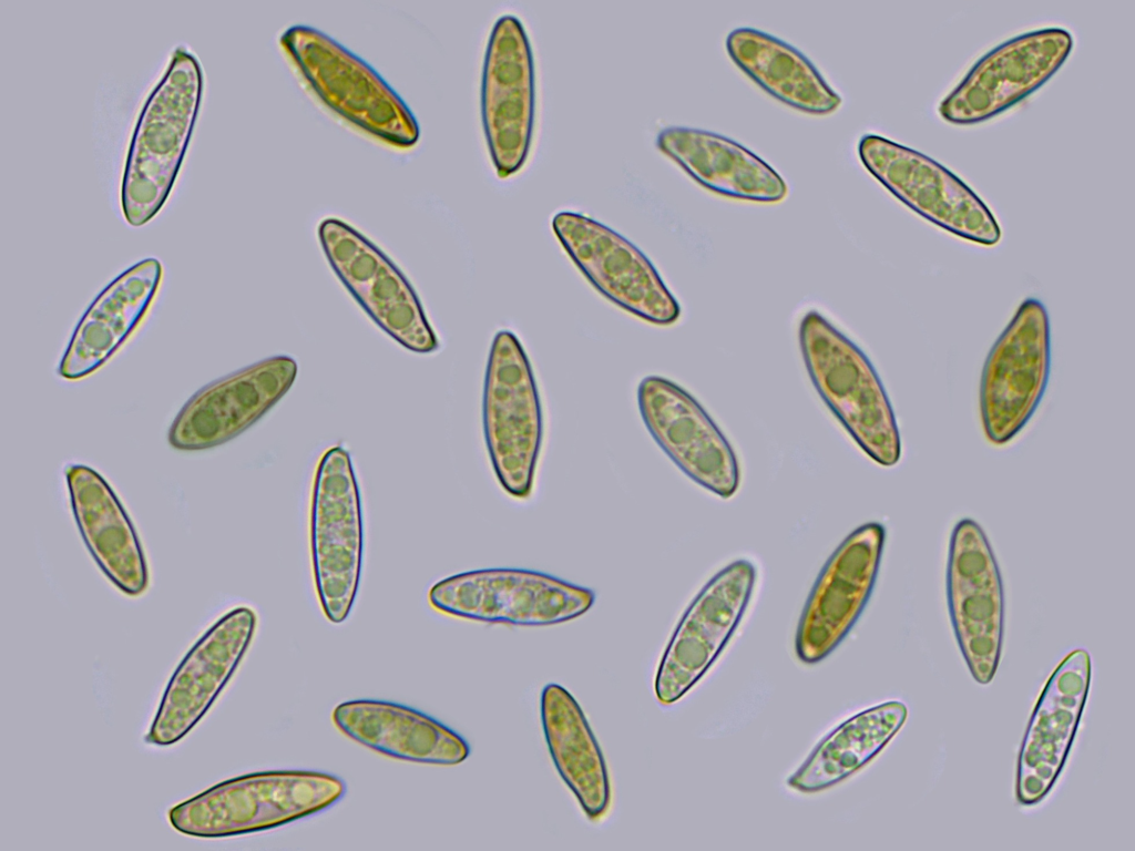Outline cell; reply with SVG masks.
Listing matches in <instances>:
<instances>
[{
  "label": "cell",
  "instance_id": "9a60e30c",
  "mask_svg": "<svg viewBox=\"0 0 1135 851\" xmlns=\"http://www.w3.org/2000/svg\"><path fill=\"white\" fill-rule=\"evenodd\" d=\"M885 542V526L868 522L845 537L827 560L797 627L799 660L819 663L849 634L873 591Z\"/></svg>",
  "mask_w": 1135,
  "mask_h": 851
},
{
  "label": "cell",
  "instance_id": "4fadbf2b",
  "mask_svg": "<svg viewBox=\"0 0 1135 851\" xmlns=\"http://www.w3.org/2000/svg\"><path fill=\"white\" fill-rule=\"evenodd\" d=\"M552 228L576 267L610 301L654 325L678 320L676 298L651 260L624 236L571 211L556 213Z\"/></svg>",
  "mask_w": 1135,
  "mask_h": 851
},
{
  "label": "cell",
  "instance_id": "30bf717a",
  "mask_svg": "<svg viewBox=\"0 0 1135 851\" xmlns=\"http://www.w3.org/2000/svg\"><path fill=\"white\" fill-rule=\"evenodd\" d=\"M947 598L957 643L973 679L988 685L1000 664L1004 591L983 529L972 519L953 527L947 564Z\"/></svg>",
  "mask_w": 1135,
  "mask_h": 851
},
{
  "label": "cell",
  "instance_id": "cb8c5ba5",
  "mask_svg": "<svg viewBox=\"0 0 1135 851\" xmlns=\"http://www.w3.org/2000/svg\"><path fill=\"white\" fill-rule=\"evenodd\" d=\"M656 145L712 192L764 203L779 202L787 195V185L775 170L726 136L669 126L658 133Z\"/></svg>",
  "mask_w": 1135,
  "mask_h": 851
},
{
  "label": "cell",
  "instance_id": "7c38bea8",
  "mask_svg": "<svg viewBox=\"0 0 1135 851\" xmlns=\"http://www.w3.org/2000/svg\"><path fill=\"white\" fill-rule=\"evenodd\" d=\"M756 578L754 564L737 560L717 572L694 597L656 670L654 691L661 704L683 698L716 662L743 619Z\"/></svg>",
  "mask_w": 1135,
  "mask_h": 851
},
{
  "label": "cell",
  "instance_id": "d6986e66",
  "mask_svg": "<svg viewBox=\"0 0 1135 851\" xmlns=\"http://www.w3.org/2000/svg\"><path fill=\"white\" fill-rule=\"evenodd\" d=\"M297 371L292 357L274 356L205 386L176 414L170 445L201 451L236 438L288 392Z\"/></svg>",
  "mask_w": 1135,
  "mask_h": 851
},
{
  "label": "cell",
  "instance_id": "3957f363",
  "mask_svg": "<svg viewBox=\"0 0 1135 851\" xmlns=\"http://www.w3.org/2000/svg\"><path fill=\"white\" fill-rule=\"evenodd\" d=\"M799 344L812 385L857 445L880 465L897 464V420L868 357L816 310L802 317Z\"/></svg>",
  "mask_w": 1135,
  "mask_h": 851
},
{
  "label": "cell",
  "instance_id": "484cf974",
  "mask_svg": "<svg viewBox=\"0 0 1135 851\" xmlns=\"http://www.w3.org/2000/svg\"><path fill=\"white\" fill-rule=\"evenodd\" d=\"M733 61L779 101L812 114H827L841 103L814 64L788 43L751 28L733 30L726 39Z\"/></svg>",
  "mask_w": 1135,
  "mask_h": 851
},
{
  "label": "cell",
  "instance_id": "8992f818",
  "mask_svg": "<svg viewBox=\"0 0 1135 851\" xmlns=\"http://www.w3.org/2000/svg\"><path fill=\"white\" fill-rule=\"evenodd\" d=\"M310 554L321 609L329 622L342 623L359 587L364 525L351 458L340 445L321 455L314 475Z\"/></svg>",
  "mask_w": 1135,
  "mask_h": 851
},
{
  "label": "cell",
  "instance_id": "2e32d148",
  "mask_svg": "<svg viewBox=\"0 0 1135 851\" xmlns=\"http://www.w3.org/2000/svg\"><path fill=\"white\" fill-rule=\"evenodd\" d=\"M637 403L652 438L682 472L722 499L735 495L740 483L735 451L692 394L648 376L638 385Z\"/></svg>",
  "mask_w": 1135,
  "mask_h": 851
},
{
  "label": "cell",
  "instance_id": "7402d4cb",
  "mask_svg": "<svg viewBox=\"0 0 1135 851\" xmlns=\"http://www.w3.org/2000/svg\"><path fill=\"white\" fill-rule=\"evenodd\" d=\"M163 276L156 258H146L121 273L93 300L80 319L59 366L69 380L84 378L103 366L145 316Z\"/></svg>",
  "mask_w": 1135,
  "mask_h": 851
},
{
  "label": "cell",
  "instance_id": "ac0fdd59",
  "mask_svg": "<svg viewBox=\"0 0 1135 851\" xmlns=\"http://www.w3.org/2000/svg\"><path fill=\"white\" fill-rule=\"evenodd\" d=\"M1072 48V35L1061 28L1027 32L1000 44L942 101L941 116L953 124H974L998 115L1044 84Z\"/></svg>",
  "mask_w": 1135,
  "mask_h": 851
},
{
  "label": "cell",
  "instance_id": "ba28073f",
  "mask_svg": "<svg viewBox=\"0 0 1135 851\" xmlns=\"http://www.w3.org/2000/svg\"><path fill=\"white\" fill-rule=\"evenodd\" d=\"M1051 371V325L1044 304L1026 298L992 346L980 382L986 439L1003 445L1030 421Z\"/></svg>",
  "mask_w": 1135,
  "mask_h": 851
},
{
  "label": "cell",
  "instance_id": "7a4b0ae2",
  "mask_svg": "<svg viewBox=\"0 0 1135 851\" xmlns=\"http://www.w3.org/2000/svg\"><path fill=\"white\" fill-rule=\"evenodd\" d=\"M345 792V782L326 772H254L219 782L174 806L168 821L176 831L192 837L247 834L323 811Z\"/></svg>",
  "mask_w": 1135,
  "mask_h": 851
},
{
  "label": "cell",
  "instance_id": "603a6c76",
  "mask_svg": "<svg viewBox=\"0 0 1135 851\" xmlns=\"http://www.w3.org/2000/svg\"><path fill=\"white\" fill-rule=\"evenodd\" d=\"M333 720L350 739L395 759L452 766L470 753L467 741L447 726L390 701H345L335 707Z\"/></svg>",
  "mask_w": 1135,
  "mask_h": 851
},
{
  "label": "cell",
  "instance_id": "5b68a950",
  "mask_svg": "<svg viewBox=\"0 0 1135 851\" xmlns=\"http://www.w3.org/2000/svg\"><path fill=\"white\" fill-rule=\"evenodd\" d=\"M482 423L487 451L501 488L528 499L534 486L543 434L533 370L518 337L499 331L492 341L483 386Z\"/></svg>",
  "mask_w": 1135,
  "mask_h": 851
},
{
  "label": "cell",
  "instance_id": "52a82bcc",
  "mask_svg": "<svg viewBox=\"0 0 1135 851\" xmlns=\"http://www.w3.org/2000/svg\"><path fill=\"white\" fill-rule=\"evenodd\" d=\"M437 611L469 621L515 626H549L575 619L594 604V592L553 575L524 568H483L458 573L432 585Z\"/></svg>",
  "mask_w": 1135,
  "mask_h": 851
},
{
  "label": "cell",
  "instance_id": "8fae6325",
  "mask_svg": "<svg viewBox=\"0 0 1135 851\" xmlns=\"http://www.w3.org/2000/svg\"><path fill=\"white\" fill-rule=\"evenodd\" d=\"M865 167L918 215L963 239L993 246L1001 228L958 176L927 155L876 134L858 145Z\"/></svg>",
  "mask_w": 1135,
  "mask_h": 851
},
{
  "label": "cell",
  "instance_id": "5bb4252c",
  "mask_svg": "<svg viewBox=\"0 0 1135 851\" xmlns=\"http://www.w3.org/2000/svg\"><path fill=\"white\" fill-rule=\"evenodd\" d=\"M535 75L531 44L521 20L503 14L494 22L481 80V116L498 175L517 173L532 141Z\"/></svg>",
  "mask_w": 1135,
  "mask_h": 851
},
{
  "label": "cell",
  "instance_id": "d4e9b609",
  "mask_svg": "<svg viewBox=\"0 0 1135 851\" xmlns=\"http://www.w3.org/2000/svg\"><path fill=\"white\" fill-rule=\"evenodd\" d=\"M540 715L561 778L589 819L602 818L611 802L607 767L579 703L564 687L548 684L541 693Z\"/></svg>",
  "mask_w": 1135,
  "mask_h": 851
},
{
  "label": "cell",
  "instance_id": "e0dca14e",
  "mask_svg": "<svg viewBox=\"0 0 1135 851\" xmlns=\"http://www.w3.org/2000/svg\"><path fill=\"white\" fill-rule=\"evenodd\" d=\"M256 624L252 608L235 607L197 639L166 685L145 736L149 744L174 745L197 725L237 669Z\"/></svg>",
  "mask_w": 1135,
  "mask_h": 851
},
{
  "label": "cell",
  "instance_id": "ffe728a7",
  "mask_svg": "<svg viewBox=\"0 0 1135 851\" xmlns=\"http://www.w3.org/2000/svg\"><path fill=\"white\" fill-rule=\"evenodd\" d=\"M1092 659L1070 652L1053 669L1032 711L1018 758L1015 796L1023 806L1043 800L1062 772L1086 705Z\"/></svg>",
  "mask_w": 1135,
  "mask_h": 851
},
{
  "label": "cell",
  "instance_id": "9c48e42d",
  "mask_svg": "<svg viewBox=\"0 0 1135 851\" xmlns=\"http://www.w3.org/2000/svg\"><path fill=\"white\" fill-rule=\"evenodd\" d=\"M318 236L337 277L385 332L410 351L429 353L438 348L415 289L378 246L336 217L319 223Z\"/></svg>",
  "mask_w": 1135,
  "mask_h": 851
},
{
  "label": "cell",
  "instance_id": "6da1fadb",
  "mask_svg": "<svg viewBox=\"0 0 1135 851\" xmlns=\"http://www.w3.org/2000/svg\"><path fill=\"white\" fill-rule=\"evenodd\" d=\"M203 74L197 58L174 50L134 127L124 165L121 203L126 222L140 226L164 205L197 116Z\"/></svg>",
  "mask_w": 1135,
  "mask_h": 851
},
{
  "label": "cell",
  "instance_id": "4316f807",
  "mask_svg": "<svg viewBox=\"0 0 1135 851\" xmlns=\"http://www.w3.org/2000/svg\"><path fill=\"white\" fill-rule=\"evenodd\" d=\"M907 717V706L898 700L886 701L851 716L817 745L788 778V786L811 793L843 781L889 744Z\"/></svg>",
  "mask_w": 1135,
  "mask_h": 851
},
{
  "label": "cell",
  "instance_id": "44dd1931",
  "mask_svg": "<svg viewBox=\"0 0 1135 851\" xmlns=\"http://www.w3.org/2000/svg\"><path fill=\"white\" fill-rule=\"evenodd\" d=\"M65 480L76 526L99 568L125 595L143 594L149 586L143 546L116 493L84 464L70 465Z\"/></svg>",
  "mask_w": 1135,
  "mask_h": 851
},
{
  "label": "cell",
  "instance_id": "277c9868",
  "mask_svg": "<svg viewBox=\"0 0 1135 851\" xmlns=\"http://www.w3.org/2000/svg\"><path fill=\"white\" fill-rule=\"evenodd\" d=\"M280 43L308 88L336 114L390 145L416 144L420 133L413 113L360 57L306 24L288 27Z\"/></svg>",
  "mask_w": 1135,
  "mask_h": 851
}]
</instances>
